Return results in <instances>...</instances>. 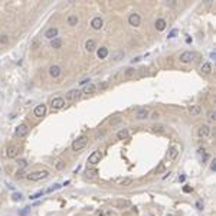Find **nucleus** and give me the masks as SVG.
<instances>
[{"label": "nucleus", "mask_w": 216, "mask_h": 216, "mask_svg": "<svg viewBox=\"0 0 216 216\" xmlns=\"http://www.w3.org/2000/svg\"><path fill=\"white\" fill-rule=\"evenodd\" d=\"M48 176H49V171H46V170H36V171L29 173V175L26 176V179L30 180V182H39V180L46 179Z\"/></svg>", "instance_id": "1"}, {"label": "nucleus", "mask_w": 216, "mask_h": 216, "mask_svg": "<svg viewBox=\"0 0 216 216\" xmlns=\"http://www.w3.org/2000/svg\"><path fill=\"white\" fill-rule=\"evenodd\" d=\"M86 144H88V137L81 136V137H78V138L72 143V150H74V151H79V150L85 148Z\"/></svg>", "instance_id": "2"}, {"label": "nucleus", "mask_w": 216, "mask_h": 216, "mask_svg": "<svg viewBox=\"0 0 216 216\" xmlns=\"http://www.w3.org/2000/svg\"><path fill=\"white\" fill-rule=\"evenodd\" d=\"M196 58H198V53H196V52L186 51V52H183V53L179 56V61H180L182 63H190V62H193Z\"/></svg>", "instance_id": "3"}, {"label": "nucleus", "mask_w": 216, "mask_h": 216, "mask_svg": "<svg viewBox=\"0 0 216 216\" xmlns=\"http://www.w3.org/2000/svg\"><path fill=\"white\" fill-rule=\"evenodd\" d=\"M28 133H29V125H28V124H20V125H17L16 130H14V136L19 137V138L26 137Z\"/></svg>", "instance_id": "4"}, {"label": "nucleus", "mask_w": 216, "mask_h": 216, "mask_svg": "<svg viewBox=\"0 0 216 216\" xmlns=\"http://www.w3.org/2000/svg\"><path fill=\"white\" fill-rule=\"evenodd\" d=\"M128 23L131 25L133 28H138L141 25V16L138 13H131L128 16Z\"/></svg>", "instance_id": "5"}, {"label": "nucleus", "mask_w": 216, "mask_h": 216, "mask_svg": "<svg viewBox=\"0 0 216 216\" xmlns=\"http://www.w3.org/2000/svg\"><path fill=\"white\" fill-rule=\"evenodd\" d=\"M101 159H102V153L99 150H97V151H92L91 156L88 157V163L92 164V166H95V164H98L101 161Z\"/></svg>", "instance_id": "6"}, {"label": "nucleus", "mask_w": 216, "mask_h": 216, "mask_svg": "<svg viewBox=\"0 0 216 216\" xmlns=\"http://www.w3.org/2000/svg\"><path fill=\"white\" fill-rule=\"evenodd\" d=\"M198 136L202 137V138H207L210 136V127L206 125V124H202L198 127Z\"/></svg>", "instance_id": "7"}, {"label": "nucleus", "mask_w": 216, "mask_h": 216, "mask_svg": "<svg viewBox=\"0 0 216 216\" xmlns=\"http://www.w3.org/2000/svg\"><path fill=\"white\" fill-rule=\"evenodd\" d=\"M19 147L17 146H14V144H12V146H9L7 148H6V157L7 159H16L17 157V154H19Z\"/></svg>", "instance_id": "8"}, {"label": "nucleus", "mask_w": 216, "mask_h": 216, "mask_svg": "<svg viewBox=\"0 0 216 216\" xmlns=\"http://www.w3.org/2000/svg\"><path fill=\"white\" fill-rule=\"evenodd\" d=\"M51 107H52V110H61V108L65 107V99L62 97H55L51 101Z\"/></svg>", "instance_id": "9"}, {"label": "nucleus", "mask_w": 216, "mask_h": 216, "mask_svg": "<svg viewBox=\"0 0 216 216\" xmlns=\"http://www.w3.org/2000/svg\"><path fill=\"white\" fill-rule=\"evenodd\" d=\"M33 114H35V117H39V118L45 117V114H46V105H45V104L36 105L35 110H33Z\"/></svg>", "instance_id": "10"}, {"label": "nucleus", "mask_w": 216, "mask_h": 216, "mask_svg": "<svg viewBox=\"0 0 216 216\" xmlns=\"http://www.w3.org/2000/svg\"><path fill=\"white\" fill-rule=\"evenodd\" d=\"M58 33H59L58 28H55V26H51L49 29H46V32L43 33V36H45L46 39H49V40H52V39L58 38Z\"/></svg>", "instance_id": "11"}, {"label": "nucleus", "mask_w": 216, "mask_h": 216, "mask_svg": "<svg viewBox=\"0 0 216 216\" xmlns=\"http://www.w3.org/2000/svg\"><path fill=\"white\" fill-rule=\"evenodd\" d=\"M130 205V200H127V199H118V200H114L113 202V206L115 207V209H127Z\"/></svg>", "instance_id": "12"}, {"label": "nucleus", "mask_w": 216, "mask_h": 216, "mask_svg": "<svg viewBox=\"0 0 216 216\" xmlns=\"http://www.w3.org/2000/svg\"><path fill=\"white\" fill-rule=\"evenodd\" d=\"M49 75L52 78H59L62 75V68L59 67V65H52V67L49 68Z\"/></svg>", "instance_id": "13"}, {"label": "nucleus", "mask_w": 216, "mask_h": 216, "mask_svg": "<svg viewBox=\"0 0 216 216\" xmlns=\"http://www.w3.org/2000/svg\"><path fill=\"white\" fill-rule=\"evenodd\" d=\"M102 26H104V20H102L99 16H97V17H94V19L91 20V28H92L94 30H99Z\"/></svg>", "instance_id": "14"}, {"label": "nucleus", "mask_w": 216, "mask_h": 216, "mask_svg": "<svg viewBox=\"0 0 216 216\" xmlns=\"http://www.w3.org/2000/svg\"><path fill=\"white\" fill-rule=\"evenodd\" d=\"M187 113H189L192 117H198V115L202 113V108H200V105L194 104V105H190V107L187 108Z\"/></svg>", "instance_id": "15"}, {"label": "nucleus", "mask_w": 216, "mask_h": 216, "mask_svg": "<svg viewBox=\"0 0 216 216\" xmlns=\"http://www.w3.org/2000/svg\"><path fill=\"white\" fill-rule=\"evenodd\" d=\"M117 184L121 187H128L133 184V179L131 177H122V179H117Z\"/></svg>", "instance_id": "16"}, {"label": "nucleus", "mask_w": 216, "mask_h": 216, "mask_svg": "<svg viewBox=\"0 0 216 216\" xmlns=\"http://www.w3.org/2000/svg\"><path fill=\"white\" fill-rule=\"evenodd\" d=\"M148 114H150V111L147 108H140V110L136 113V118L137 120H146V118H148Z\"/></svg>", "instance_id": "17"}, {"label": "nucleus", "mask_w": 216, "mask_h": 216, "mask_svg": "<svg viewBox=\"0 0 216 216\" xmlns=\"http://www.w3.org/2000/svg\"><path fill=\"white\" fill-rule=\"evenodd\" d=\"M154 26H156V29H157L159 32H163V30L166 29V26H167V22H166V19L160 17V19H157V20H156Z\"/></svg>", "instance_id": "18"}, {"label": "nucleus", "mask_w": 216, "mask_h": 216, "mask_svg": "<svg viewBox=\"0 0 216 216\" xmlns=\"http://www.w3.org/2000/svg\"><path fill=\"white\" fill-rule=\"evenodd\" d=\"M200 71H202V74H205V75H210L212 71H213L212 63H210V62H205L202 67H200Z\"/></svg>", "instance_id": "19"}, {"label": "nucleus", "mask_w": 216, "mask_h": 216, "mask_svg": "<svg viewBox=\"0 0 216 216\" xmlns=\"http://www.w3.org/2000/svg\"><path fill=\"white\" fill-rule=\"evenodd\" d=\"M108 55H110V51H108V48H105V46H102V48H99V49L97 51L98 59H105Z\"/></svg>", "instance_id": "20"}, {"label": "nucleus", "mask_w": 216, "mask_h": 216, "mask_svg": "<svg viewBox=\"0 0 216 216\" xmlns=\"http://www.w3.org/2000/svg\"><path fill=\"white\" fill-rule=\"evenodd\" d=\"M79 91L78 90H71L67 95H65V98H67L68 101H74V99H76V98H79Z\"/></svg>", "instance_id": "21"}, {"label": "nucleus", "mask_w": 216, "mask_h": 216, "mask_svg": "<svg viewBox=\"0 0 216 216\" xmlns=\"http://www.w3.org/2000/svg\"><path fill=\"white\" fill-rule=\"evenodd\" d=\"M151 131L157 133V134H163V133H166V127L163 124H154V125H151Z\"/></svg>", "instance_id": "22"}, {"label": "nucleus", "mask_w": 216, "mask_h": 216, "mask_svg": "<svg viewBox=\"0 0 216 216\" xmlns=\"http://www.w3.org/2000/svg\"><path fill=\"white\" fill-rule=\"evenodd\" d=\"M95 48H97V43H95V40H94V39H88V40L85 42V49L88 51V52L95 51Z\"/></svg>", "instance_id": "23"}, {"label": "nucleus", "mask_w": 216, "mask_h": 216, "mask_svg": "<svg viewBox=\"0 0 216 216\" xmlns=\"http://www.w3.org/2000/svg\"><path fill=\"white\" fill-rule=\"evenodd\" d=\"M95 91H97V86H95L94 84H86L85 88H84V94H86V95H91V94H94Z\"/></svg>", "instance_id": "24"}, {"label": "nucleus", "mask_w": 216, "mask_h": 216, "mask_svg": "<svg viewBox=\"0 0 216 216\" xmlns=\"http://www.w3.org/2000/svg\"><path fill=\"white\" fill-rule=\"evenodd\" d=\"M78 22H79V19H78L76 14H71V16H68V19H67V23H68L69 26H76Z\"/></svg>", "instance_id": "25"}, {"label": "nucleus", "mask_w": 216, "mask_h": 216, "mask_svg": "<svg viewBox=\"0 0 216 216\" xmlns=\"http://www.w3.org/2000/svg\"><path fill=\"white\" fill-rule=\"evenodd\" d=\"M51 46H52L53 49H59V48H62V39H61V38H55V39H52V40H51Z\"/></svg>", "instance_id": "26"}, {"label": "nucleus", "mask_w": 216, "mask_h": 216, "mask_svg": "<svg viewBox=\"0 0 216 216\" xmlns=\"http://www.w3.org/2000/svg\"><path fill=\"white\" fill-rule=\"evenodd\" d=\"M177 156H179V150H177L176 147H170V150H169V159H170V160H175Z\"/></svg>", "instance_id": "27"}, {"label": "nucleus", "mask_w": 216, "mask_h": 216, "mask_svg": "<svg viewBox=\"0 0 216 216\" xmlns=\"http://www.w3.org/2000/svg\"><path fill=\"white\" fill-rule=\"evenodd\" d=\"M124 75H125V78H133V76L137 75V69H134V68H127V69L124 71Z\"/></svg>", "instance_id": "28"}, {"label": "nucleus", "mask_w": 216, "mask_h": 216, "mask_svg": "<svg viewBox=\"0 0 216 216\" xmlns=\"http://www.w3.org/2000/svg\"><path fill=\"white\" fill-rule=\"evenodd\" d=\"M117 138H118V140H125V138H128V130H125V128L120 130V131L117 133Z\"/></svg>", "instance_id": "29"}, {"label": "nucleus", "mask_w": 216, "mask_h": 216, "mask_svg": "<svg viewBox=\"0 0 216 216\" xmlns=\"http://www.w3.org/2000/svg\"><path fill=\"white\" fill-rule=\"evenodd\" d=\"M97 176H98V170L97 169H86V177L92 179V177H97Z\"/></svg>", "instance_id": "30"}, {"label": "nucleus", "mask_w": 216, "mask_h": 216, "mask_svg": "<svg viewBox=\"0 0 216 216\" xmlns=\"http://www.w3.org/2000/svg\"><path fill=\"white\" fill-rule=\"evenodd\" d=\"M53 166H55V169H56V170H63V169H65V161L58 159V160H55Z\"/></svg>", "instance_id": "31"}, {"label": "nucleus", "mask_w": 216, "mask_h": 216, "mask_svg": "<svg viewBox=\"0 0 216 216\" xmlns=\"http://www.w3.org/2000/svg\"><path fill=\"white\" fill-rule=\"evenodd\" d=\"M207 120H209L210 122H215V120H216V113H215V110H209V111H207Z\"/></svg>", "instance_id": "32"}, {"label": "nucleus", "mask_w": 216, "mask_h": 216, "mask_svg": "<svg viewBox=\"0 0 216 216\" xmlns=\"http://www.w3.org/2000/svg\"><path fill=\"white\" fill-rule=\"evenodd\" d=\"M124 58V52L122 51H117L114 55H113V61H120V59H122Z\"/></svg>", "instance_id": "33"}, {"label": "nucleus", "mask_w": 216, "mask_h": 216, "mask_svg": "<svg viewBox=\"0 0 216 216\" xmlns=\"http://www.w3.org/2000/svg\"><path fill=\"white\" fill-rule=\"evenodd\" d=\"M9 43V36L7 35H0V45H7Z\"/></svg>", "instance_id": "34"}, {"label": "nucleus", "mask_w": 216, "mask_h": 216, "mask_svg": "<svg viewBox=\"0 0 216 216\" xmlns=\"http://www.w3.org/2000/svg\"><path fill=\"white\" fill-rule=\"evenodd\" d=\"M166 170V164L164 163H160L157 167H156V175H160V173H163Z\"/></svg>", "instance_id": "35"}, {"label": "nucleus", "mask_w": 216, "mask_h": 216, "mask_svg": "<svg viewBox=\"0 0 216 216\" xmlns=\"http://www.w3.org/2000/svg\"><path fill=\"white\" fill-rule=\"evenodd\" d=\"M42 194H43V190H39L38 193H35V194H32V196H30V199H32V200H35V199H38V198H40V196H42Z\"/></svg>", "instance_id": "36"}, {"label": "nucleus", "mask_w": 216, "mask_h": 216, "mask_svg": "<svg viewBox=\"0 0 216 216\" xmlns=\"http://www.w3.org/2000/svg\"><path fill=\"white\" fill-rule=\"evenodd\" d=\"M176 35H177V29H173V30L169 33V39H173V38H176Z\"/></svg>", "instance_id": "37"}, {"label": "nucleus", "mask_w": 216, "mask_h": 216, "mask_svg": "<svg viewBox=\"0 0 216 216\" xmlns=\"http://www.w3.org/2000/svg\"><path fill=\"white\" fill-rule=\"evenodd\" d=\"M13 200H20L22 199V193H13Z\"/></svg>", "instance_id": "38"}, {"label": "nucleus", "mask_w": 216, "mask_h": 216, "mask_svg": "<svg viewBox=\"0 0 216 216\" xmlns=\"http://www.w3.org/2000/svg\"><path fill=\"white\" fill-rule=\"evenodd\" d=\"M196 207H198L199 210H202V209H203V203H202L200 200H198V202H196Z\"/></svg>", "instance_id": "39"}, {"label": "nucleus", "mask_w": 216, "mask_h": 216, "mask_svg": "<svg viewBox=\"0 0 216 216\" xmlns=\"http://www.w3.org/2000/svg\"><path fill=\"white\" fill-rule=\"evenodd\" d=\"M28 212H29V207H23V210H22V212H20L19 215H20V216H25V215H26Z\"/></svg>", "instance_id": "40"}, {"label": "nucleus", "mask_w": 216, "mask_h": 216, "mask_svg": "<svg viewBox=\"0 0 216 216\" xmlns=\"http://www.w3.org/2000/svg\"><path fill=\"white\" fill-rule=\"evenodd\" d=\"M210 169L213 171H216V160H212V164H210Z\"/></svg>", "instance_id": "41"}, {"label": "nucleus", "mask_w": 216, "mask_h": 216, "mask_svg": "<svg viewBox=\"0 0 216 216\" xmlns=\"http://www.w3.org/2000/svg\"><path fill=\"white\" fill-rule=\"evenodd\" d=\"M59 187H61V184H55L53 187H49L48 192H53V190H56V189H59Z\"/></svg>", "instance_id": "42"}, {"label": "nucleus", "mask_w": 216, "mask_h": 216, "mask_svg": "<svg viewBox=\"0 0 216 216\" xmlns=\"http://www.w3.org/2000/svg\"><path fill=\"white\" fill-rule=\"evenodd\" d=\"M19 164H20L22 167H26V166H28V163H26V160H19Z\"/></svg>", "instance_id": "43"}, {"label": "nucleus", "mask_w": 216, "mask_h": 216, "mask_svg": "<svg viewBox=\"0 0 216 216\" xmlns=\"http://www.w3.org/2000/svg\"><path fill=\"white\" fill-rule=\"evenodd\" d=\"M183 192H186V193H190V192H192V187H190V186H184V187H183Z\"/></svg>", "instance_id": "44"}, {"label": "nucleus", "mask_w": 216, "mask_h": 216, "mask_svg": "<svg viewBox=\"0 0 216 216\" xmlns=\"http://www.w3.org/2000/svg\"><path fill=\"white\" fill-rule=\"evenodd\" d=\"M16 177H17V179H22V177H23V171H17V173H16Z\"/></svg>", "instance_id": "45"}, {"label": "nucleus", "mask_w": 216, "mask_h": 216, "mask_svg": "<svg viewBox=\"0 0 216 216\" xmlns=\"http://www.w3.org/2000/svg\"><path fill=\"white\" fill-rule=\"evenodd\" d=\"M159 117H160V114H159V113H153V115H151V118H154V120H157Z\"/></svg>", "instance_id": "46"}, {"label": "nucleus", "mask_w": 216, "mask_h": 216, "mask_svg": "<svg viewBox=\"0 0 216 216\" xmlns=\"http://www.w3.org/2000/svg\"><path fill=\"white\" fill-rule=\"evenodd\" d=\"M88 82H90V79H84V81H81L79 84H81V85H86V84H88Z\"/></svg>", "instance_id": "47"}, {"label": "nucleus", "mask_w": 216, "mask_h": 216, "mask_svg": "<svg viewBox=\"0 0 216 216\" xmlns=\"http://www.w3.org/2000/svg\"><path fill=\"white\" fill-rule=\"evenodd\" d=\"M184 180H186L184 176H180V177H179V182H184Z\"/></svg>", "instance_id": "48"}, {"label": "nucleus", "mask_w": 216, "mask_h": 216, "mask_svg": "<svg viewBox=\"0 0 216 216\" xmlns=\"http://www.w3.org/2000/svg\"><path fill=\"white\" fill-rule=\"evenodd\" d=\"M210 58H212V59H215V58H216V53H215V52H212V53H210Z\"/></svg>", "instance_id": "49"}]
</instances>
